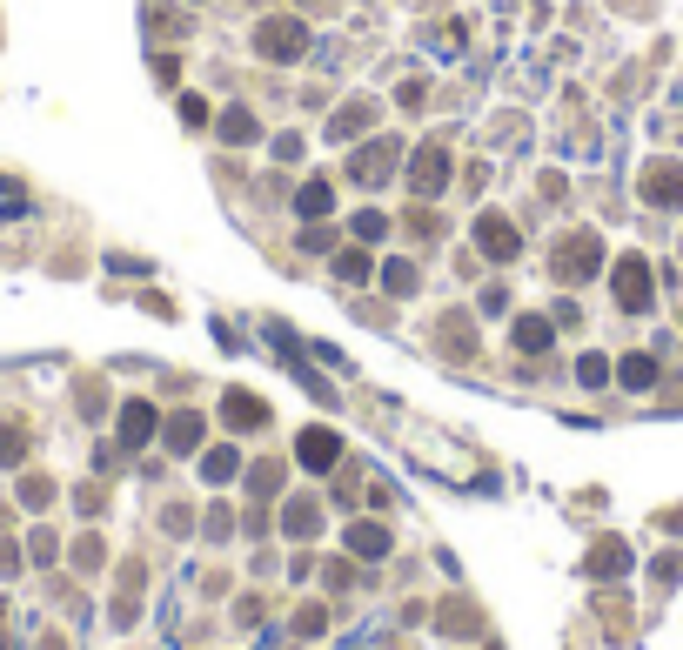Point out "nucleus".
Wrapping results in <instances>:
<instances>
[{"label":"nucleus","instance_id":"1","mask_svg":"<svg viewBox=\"0 0 683 650\" xmlns=\"http://www.w3.org/2000/svg\"><path fill=\"white\" fill-rule=\"evenodd\" d=\"M309 47V21H295V14H275V21L255 27V54L262 61H295Z\"/></svg>","mask_w":683,"mask_h":650},{"label":"nucleus","instance_id":"2","mask_svg":"<svg viewBox=\"0 0 683 650\" xmlns=\"http://www.w3.org/2000/svg\"><path fill=\"white\" fill-rule=\"evenodd\" d=\"M610 289H617L623 309H650V302H657V289H650V262H643V255H623L617 269H610Z\"/></svg>","mask_w":683,"mask_h":650},{"label":"nucleus","instance_id":"3","mask_svg":"<svg viewBox=\"0 0 683 650\" xmlns=\"http://www.w3.org/2000/svg\"><path fill=\"white\" fill-rule=\"evenodd\" d=\"M476 248H483L489 262H516V255H523V235H516L509 215H483V222H476Z\"/></svg>","mask_w":683,"mask_h":650},{"label":"nucleus","instance_id":"4","mask_svg":"<svg viewBox=\"0 0 683 650\" xmlns=\"http://www.w3.org/2000/svg\"><path fill=\"white\" fill-rule=\"evenodd\" d=\"M603 262V248H596V235H570V242L556 248V282H583V275Z\"/></svg>","mask_w":683,"mask_h":650},{"label":"nucleus","instance_id":"5","mask_svg":"<svg viewBox=\"0 0 683 650\" xmlns=\"http://www.w3.org/2000/svg\"><path fill=\"white\" fill-rule=\"evenodd\" d=\"M396 161H402V148H396V141H369V148H362V155L349 161V175L362 181V188H375V181H389V175H396Z\"/></svg>","mask_w":683,"mask_h":650},{"label":"nucleus","instance_id":"6","mask_svg":"<svg viewBox=\"0 0 683 650\" xmlns=\"http://www.w3.org/2000/svg\"><path fill=\"white\" fill-rule=\"evenodd\" d=\"M643 202H650V208H683V168H677V161H650V175H643Z\"/></svg>","mask_w":683,"mask_h":650},{"label":"nucleus","instance_id":"7","mask_svg":"<svg viewBox=\"0 0 683 650\" xmlns=\"http://www.w3.org/2000/svg\"><path fill=\"white\" fill-rule=\"evenodd\" d=\"M442 181H449V155H442V141H429V148H416L409 188H416V195H442Z\"/></svg>","mask_w":683,"mask_h":650},{"label":"nucleus","instance_id":"8","mask_svg":"<svg viewBox=\"0 0 683 650\" xmlns=\"http://www.w3.org/2000/svg\"><path fill=\"white\" fill-rule=\"evenodd\" d=\"M362 128H375V101H349V108L329 121V135L335 141H349V135H362Z\"/></svg>","mask_w":683,"mask_h":650},{"label":"nucleus","instance_id":"9","mask_svg":"<svg viewBox=\"0 0 683 650\" xmlns=\"http://www.w3.org/2000/svg\"><path fill=\"white\" fill-rule=\"evenodd\" d=\"M516 349L543 356V349H550V322H543V315H516Z\"/></svg>","mask_w":683,"mask_h":650},{"label":"nucleus","instance_id":"10","mask_svg":"<svg viewBox=\"0 0 683 650\" xmlns=\"http://www.w3.org/2000/svg\"><path fill=\"white\" fill-rule=\"evenodd\" d=\"M121 436H128V443H148V436H155V409L128 403V409H121Z\"/></svg>","mask_w":683,"mask_h":650},{"label":"nucleus","instance_id":"11","mask_svg":"<svg viewBox=\"0 0 683 650\" xmlns=\"http://www.w3.org/2000/svg\"><path fill=\"white\" fill-rule=\"evenodd\" d=\"M302 463H309V470H329L335 463V436L329 429H309V436H302Z\"/></svg>","mask_w":683,"mask_h":650},{"label":"nucleus","instance_id":"12","mask_svg":"<svg viewBox=\"0 0 683 650\" xmlns=\"http://www.w3.org/2000/svg\"><path fill=\"white\" fill-rule=\"evenodd\" d=\"M255 135H262V128H255V114H248V108H228V114H221V141H235V148H242V141H255Z\"/></svg>","mask_w":683,"mask_h":650},{"label":"nucleus","instance_id":"13","mask_svg":"<svg viewBox=\"0 0 683 650\" xmlns=\"http://www.w3.org/2000/svg\"><path fill=\"white\" fill-rule=\"evenodd\" d=\"M335 275H342V282H369V275H375L369 248H342V255H335Z\"/></svg>","mask_w":683,"mask_h":650},{"label":"nucleus","instance_id":"14","mask_svg":"<svg viewBox=\"0 0 683 650\" xmlns=\"http://www.w3.org/2000/svg\"><path fill=\"white\" fill-rule=\"evenodd\" d=\"M295 208H302V222H322V215H329V181H309V188L295 195Z\"/></svg>","mask_w":683,"mask_h":650},{"label":"nucleus","instance_id":"15","mask_svg":"<svg viewBox=\"0 0 683 650\" xmlns=\"http://www.w3.org/2000/svg\"><path fill=\"white\" fill-rule=\"evenodd\" d=\"M382 282H389V295H416V262H389V269H382Z\"/></svg>","mask_w":683,"mask_h":650},{"label":"nucleus","instance_id":"16","mask_svg":"<svg viewBox=\"0 0 683 650\" xmlns=\"http://www.w3.org/2000/svg\"><path fill=\"white\" fill-rule=\"evenodd\" d=\"M228 423H235V429L262 423V403H255V396H242V389H235V396H228Z\"/></svg>","mask_w":683,"mask_h":650},{"label":"nucleus","instance_id":"17","mask_svg":"<svg viewBox=\"0 0 683 650\" xmlns=\"http://www.w3.org/2000/svg\"><path fill=\"white\" fill-rule=\"evenodd\" d=\"M623 382H630V389H650V376H657V362L650 356H623V369H617Z\"/></svg>","mask_w":683,"mask_h":650},{"label":"nucleus","instance_id":"18","mask_svg":"<svg viewBox=\"0 0 683 650\" xmlns=\"http://www.w3.org/2000/svg\"><path fill=\"white\" fill-rule=\"evenodd\" d=\"M168 443H175V449H195L201 443V416H175V423H168Z\"/></svg>","mask_w":683,"mask_h":650},{"label":"nucleus","instance_id":"19","mask_svg":"<svg viewBox=\"0 0 683 650\" xmlns=\"http://www.w3.org/2000/svg\"><path fill=\"white\" fill-rule=\"evenodd\" d=\"M349 543H355V557H382V530H375V523H355Z\"/></svg>","mask_w":683,"mask_h":650},{"label":"nucleus","instance_id":"20","mask_svg":"<svg viewBox=\"0 0 683 650\" xmlns=\"http://www.w3.org/2000/svg\"><path fill=\"white\" fill-rule=\"evenodd\" d=\"M355 235H362V242H375V235H382V228H389V215H375V208H362V215H355Z\"/></svg>","mask_w":683,"mask_h":650},{"label":"nucleus","instance_id":"21","mask_svg":"<svg viewBox=\"0 0 683 650\" xmlns=\"http://www.w3.org/2000/svg\"><path fill=\"white\" fill-rule=\"evenodd\" d=\"M181 121H188V128H201V121H208V101H201V94H188V101H181Z\"/></svg>","mask_w":683,"mask_h":650},{"label":"nucleus","instance_id":"22","mask_svg":"<svg viewBox=\"0 0 683 650\" xmlns=\"http://www.w3.org/2000/svg\"><path fill=\"white\" fill-rule=\"evenodd\" d=\"M302 248H335V235L322 222H309V228H302Z\"/></svg>","mask_w":683,"mask_h":650}]
</instances>
